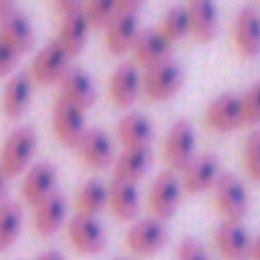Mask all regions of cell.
Wrapping results in <instances>:
<instances>
[{
  "label": "cell",
  "instance_id": "cell-1",
  "mask_svg": "<svg viewBox=\"0 0 260 260\" xmlns=\"http://www.w3.org/2000/svg\"><path fill=\"white\" fill-rule=\"evenodd\" d=\"M36 143H39V136L31 125H18L16 130H11V136L0 148V174L6 179L23 174L28 164L34 161Z\"/></svg>",
  "mask_w": 260,
  "mask_h": 260
},
{
  "label": "cell",
  "instance_id": "cell-2",
  "mask_svg": "<svg viewBox=\"0 0 260 260\" xmlns=\"http://www.w3.org/2000/svg\"><path fill=\"white\" fill-rule=\"evenodd\" d=\"M181 84H184V72L171 56L153 64V67H148L141 74V92L153 102L171 100L181 89Z\"/></svg>",
  "mask_w": 260,
  "mask_h": 260
},
{
  "label": "cell",
  "instance_id": "cell-3",
  "mask_svg": "<svg viewBox=\"0 0 260 260\" xmlns=\"http://www.w3.org/2000/svg\"><path fill=\"white\" fill-rule=\"evenodd\" d=\"M212 202L214 209L224 217V222H240L250 207L247 189L235 174H219V179L212 186Z\"/></svg>",
  "mask_w": 260,
  "mask_h": 260
},
{
  "label": "cell",
  "instance_id": "cell-4",
  "mask_svg": "<svg viewBox=\"0 0 260 260\" xmlns=\"http://www.w3.org/2000/svg\"><path fill=\"white\" fill-rule=\"evenodd\" d=\"M197 156V130L189 120H176L164 138V158L169 171H181Z\"/></svg>",
  "mask_w": 260,
  "mask_h": 260
},
{
  "label": "cell",
  "instance_id": "cell-5",
  "mask_svg": "<svg viewBox=\"0 0 260 260\" xmlns=\"http://www.w3.org/2000/svg\"><path fill=\"white\" fill-rule=\"evenodd\" d=\"M166 242H169V230H166L164 222H158L153 217L133 222L130 230H127V235H125L127 250L133 255H138V257H153L156 252L164 250Z\"/></svg>",
  "mask_w": 260,
  "mask_h": 260
},
{
  "label": "cell",
  "instance_id": "cell-6",
  "mask_svg": "<svg viewBox=\"0 0 260 260\" xmlns=\"http://www.w3.org/2000/svg\"><path fill=\"white\" fill-rule=\"evenodd\" d=\"M179 199H181V181L174 171H164L153 179L151 189H148V209L153 214V219L166 222L176 214L179 209Z\"/></svg>",
  "mask_w": 260,
  "mask_h": 260
},
{
  "label": "cell",
  "instance_id": "cell-7",
  "mask_svg": "<svg viewBox=\"0 0 260 260\" xmlns=\"http://www.w3.org/2000/svg\"><path fill=\"white\" fill-rule=\"evenodd\" d=\"M67 237H69V245L79 255H97L107 245V232L97 217L74 214L67 224Z\"/></svg>",
  "mask_w": 260,
  "mask_h": 260
},
{
  "label": "cell",
  "instance_id": "cell-8",
  "mask_svg": "<svg viewBox=\"0 0 260 260\" xmlns=\"http://www.w3.org/2000/svg\"><path fill=\"white\" fill-rule=\"evenodd\" d=\"M232 44L242 59L260 56V11L255 6H245L237 11L232 21Z\"/></svg>",
  "mask_w": 260,
  "mask_h": 260
},
{
  "label": "cell",
  "instance_id": "cell-9",
  "mask_svg": "<svg viewBox=\"0 0 260 260\" xmlns=\"http://www.w3.org/2000/svg\"><path fill=\"white\" fill-rule=\"evenodd\" d=\"M69 56L59 49V44L56 41H51V44H46L39 54H36V59L31 61V72H28V77H31V84H39V87H49V84H54V82H59L64 74H67V69H69Z\"/></svg>",
  "mask_w": 260,
  "mask_h": 260
},
{
  "label": "cell",
  "instance_id": "cell-10",
  "mask_svg": "<svg viewBox=\"0 0 260 260\" xmlns=\"http://www.w3.org/2000/svg\"><path fill=\"white\" fill-rule=\"evenodd\" d=\"M217 179H219V158L214 153H199L181 169L179 181H181V191L199 194L212 189Z\"/></svg>",
  "mask_w": 260,
  "mask_h": 260
},
{
  "label": "cell",
  "instance_id": "cell-11",
  "mask_svg": "<svg viewBox=\"0 0 260 260\" xmlns=\"http://www.w3.org/2000/svg\"><path fill=\"white\" fill-rule=\"evenodd\" d=\"M84 112L69 102H64L61 97H56L54 110H51V127H54V136L59 143L64 146H77V141L84 136Z\"/></svg>",
  "mask_w": 260,
  "mask_h": 260
},
{
  "label": "cell",
  "instance_id": "cell-12",
  "mask_svg": "<svg viewBox=\"0 0 260 260\" xmlns=\"http://www.w3.org/2000/svg\"><path fill=\"white\" fill-rule=\"evenodd\" d=\"M107 94L115 107H130L141 94V69L133 61H122L112 69Z\"/></svg>",
  "mask_w": 260,
  "mask_h": 260
},
{
  "label": "cell",
  "instance_id": "cell-13",
  "mask_svg": "<svg viewBox=\"0 0 260 260\" xmlns=\"http://www.w3.org/2000/svg\"><path fill=\"white\" fill-rule=\"evenodd\" d=\"M204 125L214 133H232L242 125V110H240V94H219L204 107Z\"/></svg>",
  "mask_w": 260,
  "mask_h": 260
},
{
  "label": "cell",
  "instance_id": "cell-14",
  "mask_svg": "<svg viewBox=\"0 0 260 260\" xmlns=\"http://www.w3.org/2000/svg\"><path fill=\"white\" fill-rule=\"evenodd\" d=\"M59 97H61L64 102H69V105H74V107H79V110L84 112L87 107L94 105L97 89H94L92 77H89L84 69L69 67L67 74L59 79Z\"/></svg>",
  "mask_w": 260,
  "mask_h": 260
},
{
  "label": "cell",
  "instance_id": "cell-15",
  "mask_svg": "<svg viewBox=\"0 0 260 260\" xmlns=\"http://www.w3.org/2000/svg\"><path fill=\"white\" fill-rule=\"evenodd\" d=\"M250 240L252 237L240 222H219L212 232V242L224 260H247Z\"/></svg>",
  "mask_w": 260,
  "mask_h": 260
},
{
  "label": "cell",
  "instance_id": "cell-16",
  "mask_svg": "<svg viewBox=\"0 0 260 260\" xmlns=\"http://www.w3.org/2000/svg\"><path fill=\"white\" fill-rule=\"evenodd\" d=\"M56 179H59V174H56V169H54L49 161H39V164H34V166L26 171L23 184H21L23 202L31 204V207L41 204L49 194L56 191Z\"/></svg>",
  "mask_w": 260,
  "mask_h": 260
},
{
  "label": "cell",
  "instance_id": "cell-17",
  "mask_svg": "<svg viewBox=\"0 0 260 260\" xmlns=\"http://www.w3.org/2000/svg\"><path fill=\"white\" fill-rule=\"evenodd\" d=\"M77 153L87 169H105L112 164V141L105 130H84V136L77 141Z\"/></svg>",
  "mask_w": 260,
  "mask_h": 260
},
{
  "label": "cell",
  "instance_id": "cell-18",
  "mask_svg": "<svg viewBox=\"0 0 260 260\" xmlns=\"http://www.w3.org/2000/svg\"><path fill=\"white\" fill-rule=\"evenodd\" d=\"M0 41H3L13 54H23L34 46V23L26 13H21L18 8L6 16V18H0Z\"/></svg>",
  "mask_w": 260,
  "mask_h": 260
},
{
  "label": "cell",
  "instance_id": "cell-19",
  "mask_svg": "<svg viewBox=\"0 0 260 260\" xmlns=\"http://www.w3.org/2000/svg\"><path fill=\"white\" fill-rule=\"evenodd\" d=\"M133 64L136 67H153L164 59H169L171 54V44L156 31V28H146V31H138L136 41H133Z\"/></svg>",
  "mask_w": 260,
  "mask_h": 260
},
{
  "label": "cell",
  "instance_id": "cell-20",
  "mask_svg": "<svg viewBox=\"0 0 260 260\" xmlns=\"http://www.w3.org/2000/svg\"><path fill=\"white\" fill-rule=\"evenodd\" d=\"M67 222V199L54 191L49 194L41 204L34 207V230L41 235V237H51L56 235Z\"/></svg>",
  "mask_w": 260,
  "mask_h": 260
},
{
  "label": "cell",
  "instance_id": "cell-21",
  "mask_svg": "<svg viewBox=\"0 0 260 260\" xmlns=\"http://www.w3.org/2000/svg\"><path fill=\"white\" fill-rule=\"evenodd\" d=\"M136 36H138V16L136 13H120L105 26V46L115 56L133 49Z\"/></svg>",
  "mask_w": 260,
  "mask_h": 260
},
{
  "label": "cell",
  "instance_id": "cell-22",
  "mask_svg": "<svg viewBox=\"0 0 260 260\" xmlns=\"http://www.w3.org/2000/svg\"><path fill=\"white\" fill-rule=\"evenodd\" d=\"M148 166H151L148 148H122V153L112 158V181L136 184L146 176Z\"/></svg>",
  "mask_w": 260,
  "mask_h": 260
},
{
  "label": "cell",
  "instance_id": "cell-23",
  "mask_svg": "<svg viewBox=\"0 0 260 260\" xmlns=\"http://www.w3.org/2000/svg\"><path fill=\"white\" fill-rule=\"evenodd\" d=\"M184 8L189 16V34L199 44H209L217 36V26H219L217 8L212 3H207V0H194V3H189Z\"/></svg>",
  "mask_w": 260,
  "mask_h": 260
},
{
  "label": "cell",
  "instance_id": "cell-24",
  "mask_svg": "<svg viewBox=\"0 0 260 260\" xmlns=\"http://www.w3.org/2000/svg\"><path fill=\"white\" fill-rule=\"evenodd\" d=\"M107 209L115 219H136L141 209V194L136 184H125V181H112L107 186Z\"/></svg>",
  "mask_w": 260,
  "mask_h": 260
},
{
  "label": "cell",
  "instance_id": "cell-25",
  "mask_svg": "<svg viewBox=\"0 0 260 260\" xmlns=\"http://www.w3.org/2000/svg\"><path fill=\"white\" fill-rule=\"evenodd\" d=\"M31 92H34V84H31V77L18 72L16 77L8 79L6 89H3V97H0V107H3V115L11 117V120H18L28 102H31Z\"/></svg>",
  "mask_w": 260,
  "mask_h": 260
},
{
  "label": "cell",
  "instance_id": "cell-26",
  "mask_svg": "<svg viewBox=\"0 0 260 260\" xmlns=\"http://www.w3.org/2000/svg\"><path fill=\"white\" fill-rule=\"evenodd\" d=\"M117 138L125 148H148L153 141V122L141 112H130L117 122Z\"/></svg>",
  "mask_w": 260,
  "mask_h": 260
},
{
  "label": "cell",
  "instance_id": "cell-27",
  "mask_svg": "<svg viewBox=\"0 0 260 260\" xmlns=\"http://www.w3.org/2000/svg\"><path fill=\"white\" fill-rule=\"evenodd\" d=\"M87 34H89V23L84 18V13H72L67 18H61V26H59V36H56V44L59 49L72 59L77 56L82 49H84V41H87Z\"/></svg>",
  "mask_w": 260,
  "mask_h": 260
},
{
  "label": "cell",
  "instance_id": "cell-28",
  "mask_svg": "<svg viewBox=\"0 0 260 260\" xmlns=\"http://www.w3.org/2000/svg\"><path fill=\"white\" fill-rule=\"evenodd\" d=\"M74 209L82 217H97L102 209H107V186L97 179L87 181L74 194Z\"/></svg>",
  "mask_w": 260,
  "mask_h": 260
},
{
  "label": "cell",
  "instance_id": "cell-29",
  "mask_svg": "<svg viewBox=\"0 0 260 260\" xmlns=\"http://www.w3.org/2000/svg\"><path fill=\"white\" fill-rule=\"evenodd\" d=\"M156 31H158L171 46H174L176 41L186 39V36H189V16H186V8H184V6L169 8V11L161 16Z\"/></svg>",
  "mask_w": 260,
  "mask_h": 260
},
{
  "label": "cell",
  "instance_id": "cell-30",
  "mask_svg": "<svg viewBox=\"0 0 260 260\" xmlns=\"http://www.w3.org/2000/svg\"><path fill=\"white\" fill-rule=\"evenodd\" d=\"M21 224H23V217H21L18 204H13V202L0 204V252H6L18 240Z\"/></svg>",
  "mask_w": 260,
  "mask_h": 260
},
{
  "label": "cell",
  "instance_id": "cell-31",
  "mask_svg": "<svg viewBox=\"0 0 260 260\" xmlns=\"http://www.w3.org/2000/svg\"><path fill=\"white\" fill-rule=\"evenodd\" d=\"M89 28H105L115 18V0H89L82 8Z\"/></svg>",
  "mask_w": 260,
  "mask_h": 260
},
{
  "label": "cell",
  "instance_id": "cell-32",
  "mask_svg": "<svg viewBox=\"0 0 260 260\" xmlns=\"http://www.w3.org/2000/svg\"><path fill=\"white\" fill-rule=\"evenodd\" d=\"M242 166L245 174L260 184V130H252L242 146Z\"/></svg>",
  "mask_w": 260,
  "mask_h": 260
},
{
  "label": "cell",
  "instance_id": "cell-33",
  "mask_svg": "<svg viewBox=\"0 0 260 260\" xmlns=\"http://www.w3.org/2000/svg\"><path fill=\"white\" fill-rule=\"evenodd\" d=\"M240 110H242V125H257L260 122V82L250 84L240 94Z\"/></svg>",
  "mask_w": 260,
  "mask_h": 260
},
{
  "label": "cell",
  "instance_id": "cell-34",
  "mask_svg": "<svg viewBox=\"0 0 260 260\" xmlns=\"http://www.w3.org/2000/svg\"><path fill=\"white\" fill-rule=\"evenodd\" d=\"M176 260H209V255H207V250H204L194 237H186V240L179 242Z\"/></svg>",
  "mask_w": 260,
  "mask_h": 260
},
{
  "label": "cell",
  "instance_id": "cell-35",
  "mask_svg": "<svg viewBox=\"0 0 260 260\" xmlns=\"http://www.w3.org/2000/svg\"><path fill=\"white\" fill-rule=\"evenodd\" d=\"M16 61H18V54H13L3 41H0V77H6L8 72H13Z\"/></svg>",
  "mask_w": 260,
  "mask_h": 260
},
{
  "label": "cell",
  "instance_id": "cell-36",
  "mask_svg": "<svg viewBox=\"0 0 260 260\" xmlns=\"http://www.w3.org/2000/svg\"><path fill=\"white\" fill-rule=\"evenodd\" d=\"M84 6L82 3H74V0H59V3H54V11L56 13H61V18H67V16H72V13H79Z\"/></svg>",
  "mask_w": 260,
  "mask_h": 260
},
{
  "label": "cell",
  "instance_id": "cell-37",
  "mask_svg": "<svg viewBox=\"0 0 260 260\" xmlns=\"http://www.w3.org/2000/svg\"><path fill=\"white\" fill-rule=\"evenodd\" d=\"M247 257H250V260H260V235L250 240V255H247Z\"/></svg>",
  "mask_w": 260,
  "mask_h": 260
},
{
  "label": "cell",
  "instance_id": "cell-38",
  "mask_svg": "<svg viewBox=\"0 0 260 260\" xmlns=\"http://www.w3.org/2000/svg\"><path fill=\"white\" fill-rule=\"evenodd\" d=\"M16 11V6L11 3V0H0V18H6V16H11Z\"/></svg>",
  "mask_w": 260,
  "mask_h": 260
},
{
  "label": "cell",
  "instance_id": "cell-39",
  "mask_svg": "<svg viewBox=\"0 0 260 260\" xmlns=\"http://www.w3.org/2000/svg\"><path fill=\"white\" fill-rule=\"evenodd\" d=\"M36 260H64V255H61L59 250H46V252H41Z\"/></svg>",
  "mask_w": 260,
  "mask_h": 260
},
{
  "label": "cell",
  "instance_id": "cell-40",
  "mask_svg": "<svg viewBox=\"0 0 260 260\" xmlns=\"http://www.w3.org/2000/svg\"><path fill=\"white\" fill-rule=\"evenodd\" d=\"M6 191H8V179H6L3 174H0V204L6 202Z\"/></svg>",
  "mask_w": 260,
  "mask_h": 260
},
{
  "label": "cell",
  "instance_id": "cell-41",
  "mask_svg": "<svg viewBox=\"0 0 260 260\" xmlns=\"http://www.w3.org/2000/svg\"><path fill=\"white\" fill-rule=\"evenodd\" d=\"M117 260H122V257H117Z\"/></svg>",
  "mask_w": 260,
  "mask_h": 260
}]
</instances>
